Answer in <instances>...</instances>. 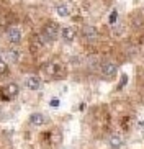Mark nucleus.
<instances>
[{
    "mask_svg": "<svg viewBox=\"0 0 144 149\" xmlns=\"http://www.w3.org/2000/svg\"><path fill=\"white\" fill-rule=\"evenodd\" d=\"M18 93H20V85L15 84V82H10V84H7L5 87L0 88V95H2L3 100H12V98H15Z\"/></svg>",
    "mask_w": 144,
    "mask_h": 149,
    "instance_id": "4",
    "label": "nucleus"
},
{
    "mask_svg": "<svg viewBox=\"0 0 144 149\" xmlns=\"http://www.w3.org/2000/svg\"><path fill=\"white\" fill-rule=\"evenodd\" d=\"M7 72V62L0 57V74H5Z\"/></svg>",
    "mask_w": 144,
    "mask_h": 149,
    "instance_id": "13",
    "label": "nucleus"
},
{
    "mask_svg": "<svg viewBox=\"0 0 144 149\" xmlns=\"http://www.w3.org/2000/svg\"><path fill=\"white\" fill-rule=\"evenodd\" d=\"M115 20H116V12H113V13L110 15V23H113Z\"/></svg>",
    "mask_w": 144,
    "mask_h": 149,
    "instance_id": "14",
    "label": "nucleus"
},
{
    "mask_svg": "<svg viewBox=\"0 0 144 149\" xmlns=\"http://www.w3.org/2000/svg\"><path fill=\"white\" fill-rule=\"evenodd\" d=\"M61 70H64L57 62H46L43 67H41V72L46 79H59L62 77L61 75Z\"/></svg>",
    "mask_w": 144,
    "mask_h": 149,
    "instance_id": "2",
    "label": "nucleus"
},
{
    "mask_svg": "<svg viewBox=\"0 0 144 149\" xmlns=\"http://www.w3.org/2000/svg\"><path fill=\"white\" fill-rule=\"evenodd\" d=\"M5 57H7V61L8 62H18L20 61V57H22V53H20V49H17V48H10V49H7L5 51Z\"/></svg>",
    "mask_w": 144,
    "mask_h": 149,
    "instance_id": "10",
    "label": "nucleus"
},
{
    "mask_svg": "<svg viewBox=\"0 0 144 149\" xmlns=\"http://www.w3.org/2000/svg\"><path fill=\"white\" fill-rule=\"evenodd\" d=\"M41 85H43V82H41V79H39L38 75H28L25 79V87L28 88V90L36 92V90L41 88Z\"/></svg>",
    "mask_w": 144,
    "mask_h": 149,
    "instance_id": "6",
    "label": "nucleus"
},
{
    "mask_svg": "<svg viewBox=\"0 0 144 149\" xmlns=\"http://www.w3.org/2000/svg\"><path fill=\"white\" fill-rule=\"evenodd\" d=\"M30 123L33 126H43L46 123V116L43 113H39V111H35V113L30 115Z\"/></svg>",
    "mask_w": 144,
    "mask_h": 149,
    "instance_id": "11",
    "label": "nucleus"
},
{
    "mask_svg": "<svg viewBox=\"0 0 144 149\" xmlns=\"http://www.w3.org/2000/svg\"><path fill=\"white\" fill-rule=\"evenodd\" d=\"M106 143H108V146L111 149H121L123 144H125V139H123L120 134H111L108 138V141H106Z\"/></svg>",
    "mask_w": 144,
    "mask_h": 149,
    "instance_id": "9",
    "label": "nucleus"
},
{
    "mask_svg": "<svg viewBox=\"0 0 144 149\" xmlns=\"http://www.w3.org/2000/svg\"><path fill=\"white\" fill-rule=\"evenodd\" d=\"M56 13L59 15V17H69V13H70V8H69V5H65V3H62V5H57L56 7Z\"/></svg>",
    "mask_w": 144,
    "mask_h": 149,
    "instance_id": "12",
    "label": "nucleus"
},
{
    "mask_svg": "<svg viewBox=\"0 0 144 149\" xmlns=\"http://www.w3.org/2000/svg\"><path fill=\"white\" fill-rule=\"evenodd\" d=\"M100 74L105 79H113L118 74V64L115 61H105L100 66Z\"/></svg>",
    "mask_w": 144,
    "mask_h": 149,
    "instance_id": "3",
    "label": "nucleus"
},
{
    "mask_svg": "<svg viewBox=\"0 0 144 149\" xmlns=\"http://www.w3.org/2000/svg\"><path fill=\"white\" fill-rule=\"evenodd\" d=\"M82 35H83L85 40L93 41V40L98 38V30H97L95 26H92V25H85V26L82 28Z\"/></svg>",
    "mask_w": 144,
    "mask_h": 149,
    "instance_id": "8",
    "label": "nucleus"
},
{
    "mask_svg": "<svg viewBox=\"0 0 144 149\" xmlns=\"http://www.w3.org/2000/svg\"><path fill=\"white\" fill-rule=\"evenodd\" d=\"M22 36H23V33L20 26H10L7 30V38H8V41L12 44H18L22 41Z\"/></svg>",
    "mask_w": 144,
    "mask_h": 149,
    "instance_id": "5",
    "label": "nucleus"
},
{
    "mask_svg": "<svg viewBox=\"0 0 144 149\" xmlns=\"http://www.w3.org/2000/svg\"><path fill=\"white\" fill-rule=\"evenodd\" d=\"M57 36H59V25L54 22H48L39 33V38H41L43 44H49L52 41H56Z\"/></svg>",
    "mask_w": 144,
    "mask_h": 149,
    "instance_id": "1",
    "label": "nucleus"
},
{
    "mask_svg": "<svg viewBox=\"0 0 144 149\" xmlns=\"http://www.w3.org/2000/svg\"><path fill=\"white\" fill-rule=\"evenodd\" d=\"M61 36L65 43H72V41L77 38V31H75L74 26H65L61 30Z\"/></svg>",
    "mask_w": 144,
    "mask_h": 149,
    "instance_id": "7",
    "label": "nucleus"
}]
</instances>
